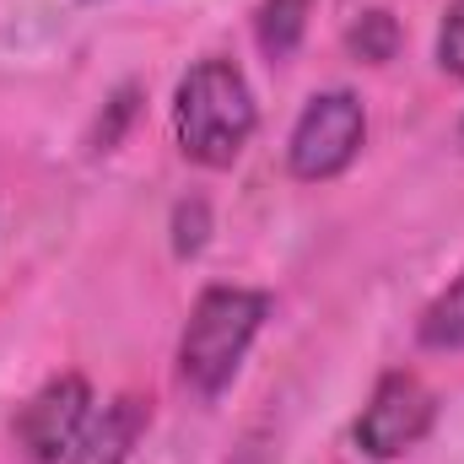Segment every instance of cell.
<instances>
[{"instance_id": "6da1fadb", "label": "cell", "mask_w": 464, "mask_h": 464, "mask_svg": "<svg viewBox=\"0 0 464 464\" xmlns=\"http://www.w3.org/2000/svg\"><path fill=\"white\" fill-rule=\"evenodd\" d=\"M254 124H259V109H254L248 76L232 60L206 54L184 71L173 92V135L195 168H232L254 140Z\"/></svg>"}, {"instance_id": "7a4b0ae2", "label": "cell", "mask_w": 464, "mask_h": 464, "mask_svg": "<svg viewBox=\"0 0 464 464\" xmlns=\"http://www.w3.org/2000/svg\"><path fill=\"white\" fill-rule=\"evenodd\" d=\"M270 319V297L254 286H206L189 308V324L179 335V378L200 394L217 400L237 378L248 346L259 341Z\"/></svg>"}, {"instance_id": "3957f363", "label": "cell", "mask_w": 464, "mask_h": 464, "mask_svg": "<svg viewBox=\"0 0 464 464\" xmlns=\"http://www.w3.org/2000/svg\"><path fill=\"white\" fill-rule=\"evenodd\" d=\"M362 140H367V109H362V98L346 92V87L314 92L303 103L297 124H292V135H286V168L303 184H330V179H341L356 162Z\"/></svg>"}, {"instance_id": "277c9868", "label": "cell", "mask_w": 464, "mask_h": 464, "mask_svg": "<svg viewBox=\"0 0 464 464\" xmlns=\"http://www.w3.org/2000/svg\"><path fill=\"white\" fill-rule=\"evenodd\" d=\"M432 421H438V394L411 367H394V372H383L372 383L351 438H356V449L367 459H400L432 432Z\"/></svg>"}, {"instance_id": "5b68a950", "label": "cell", "mask_w": 464, "mask_h": 464, "mask_svg": "<svg viewBox=\"0 0 464 464\" xmlns=\"http://www.w3.org/2000/svg\"><path fill=\"white\" fill-rule=\"evenodd\" d=\"M92 383L82 372H54L22 411H16V449L33 464H65V454L76 449L87 416H92Z\"/></svg>"}, {"instance_id": "8992f818", "label": "cell", "mask_w": 464, "mask_h": 464, "mask_svg": "<svg viewBox=\"0 0 464 464\" xmlns=\"http://www.w3.org/2000/svg\"><path fill=\"white\" fill-rule=\"evenodd\" d=\"M151 427V400L140 394H119L109 405H98L76 438V449L65 454V464H130V454L140 449Z\"/></svg>"}, {"instance_id": "52a82bcc", "label": "cell", "mask_w": 464, "mask_h": 464, "mask_svg": "<svg viewBox=\"0 0 464 464\" xmlns=\"http://www.w3.org/2000/svg\"><path fill=\"white\" fill-rule=\"evenodd\" d=\"M308 11L314 0H259V16H254V38L265 49V60H292L303 33H308Z\"/></svg>"}, {"instance_id": "ba28073f", "label": "cell", "mask_w": 464, "mask_h": 464, "mask_svg": "<svg viewBox=\"0 0 464 464\" xmlns=\"http://www.w3.org/2000/svg\"><path fill=\"white\" fill-rule=\"evenodd\" d=\"M416 341H421L427 351H464V270L421 308Z\"/></svg>"}, {"instance_id": "9c48e42d", "label": "cell", "mask_w": 464, "mask_h": 464, "mask_svg": "<svg viewBox=\"0 0 464 464\" xmlns=\"http://www.w3.org/2000/svg\"><path fill=\"white\" fill-rule=\"evenodd\" d=\"M346 49L356 60H367V65H389L394 49H400V22L389 11H362L346 27Z\"/></svg>"}, {"instance_id": "30bf717a", "label": "cell", "mask_w": 464, "mask_h": 464, "mask_svg": "<svg viewBox=\"0 0 464 464\" xmlns=\"http://www.w3.org/2000/svg\"><path fill=\"white\" fill-rule=\"evenodd\" d=\"M206 237H211V206H206L200 195L179 200V206H173V248H179V259L200 254Z\"/></svg>"}, {"instance_id": "8fae6325", "label": "cell", "mask_w": 464, "mask_h": 464, "mask_svg": "<svg viewBox=\"0 0 464 464\" xmlns=\"http://www.w3.org/2000/svg\"><path fill=\"white\" fill-rule=\"evenodd\" d=\"M438 71L464 82V0H449L443 27H438Z\"/></svg>"}, {"instance_id": "7c38bea8", "label": "cell", "mask_w": 464, "mask_h": 464, "mask_svg": "<svg viewBox=\"0 0 464 464\" xmlns=\"http://www.w3.org/2000/svg\"><path fill=\"white\" fill-rule=\"evenodd\" d=\"M135 114V87H119L114 92V109H109V119L98 124V135H92V146L98 151H114V140H119V130H124V119Z\"/></svg>"}, {"instance_id": "4fadbf2b", "label": "cell", "mask_w": 464, "mask_h": 464, "mask_svg": "<svg viewBox=\"0 0 464 464\" xmlns=\"http://www.w3.org/2000/svg\"><path fill=\"white\" fill-rule=\"evenodd\" d=\"M459 146H464V119H459Z\"/></svg>"}]
</instances>
